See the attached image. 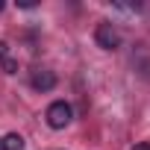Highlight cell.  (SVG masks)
<instances>
[{
  "label": "cell",
  "mask_w": 150,
  "mask_h": 150,
  "mask_svg": "<svg viewBox=\"0 0 150 150\" xmlns=\"http://www.w3.org/2000/svg\"><path fill=\"white\" fill-rule=\"evenodd\" d=\"M44 118H47V127H50V129H65V127L71 124V118H74V109H71V103L56 100V103L47 106Z\"/></svg>",
  "instance_id": "6da1fadb"
},
{
  "label": "cell",
  "mask_w": 150,
  "mask_h": 150,
  "mask_svg": "<svg viewBox=\"0 0 150 150\" xmlns=\"http://www.w3.org/2000/svg\"><path fill=\"white\" fill-rule=\"evenodd\" d=\"M94 41H97V47H103V50H118V47H121V33H118L112 24H97Z\"/></svg>",
  "instance_id": "7a4b0ae2"
},
{
  "label": "cell",
  "mask_w": 150,
  "mask_h": 150,
  "mask_svg": "<svg viewBox=\"0 0 150 150\" xmlns=\"http://www.w3.org/2000/svg\"><path fill=\"white\" fill-rule=\"evenodd\" d=\"M33 88L35 91H53L56 88V74L53 71H47V68H38V71H33Z\"/></svg>",
  "instance_id": "3957f363"
},
{
  "label": "cell",
  "mask_w": 150,
  "mask_h": 150,
  "mask_svg": "<svg viewBox=\"0 0 150 150\" xmlns=\"http://www.w3.org/2000/svg\"><path fill=\"white\" fill-rule=\"evenodd\" d=\"M0 141H3V150H24V135H18V132H9Z\"/></svg>",
  "instance_id": "277c9868"
},
{
  "label": "cell",
  "mask_w": 150,
  "mask_h": 150,
  "mask_svg": "<svg viewBox=\"0 0 150 150\" xmlns=\"http://www.w3.org/2000/svg\"><path fill=\"white\" fill-rule=\"evenodd\" d=\"M0 68H3V74H18V62H15V59H9V56L0 62Z\"/></svg>",
  "instance_id": "5b68a950"
},
{
  "label": "cell",
  "mask_w": 150,
  "mask_h": 150,
  "mask_svg": "<svg viewBox=\"0 0 150 150\" xmlns=\"http://www.w3.org/2000/svg\"><path fill=\"white\" fill-rule=\"evenodd\" d=\"M6 56H9V44H6V41H0V62H3Z\"/></svg>",
  "instance_id": "8992f818"
},
{
  "label": "cell",
  "mask_w": 150,
  "mask_h": 150,
  "mask_svg": "<svg viewBox=\"0 0 150 150\" xmlns=\"http://www.w3.org/2000/svg\"><path fill=\"white\" fill-rule=\"evenodd\" d=\"M18 6H21V9H35V3H33V0H21Z\"/></svg>",
  "instance_id": "52a82bcc"
},
{
  "label": "cell",
  "mask_w": 150,
  "mask_h": 150,
  "mask_svg": "<svg viewBox=\"0 0 150 150\" xmlns=\"http://www.w3.org/2000/svg\"><path fill=\"white\" fill-rule=\"evenodd\" d=\"M132 150H150V141H141V144H135Z\"/></svg>",
  "instance_id": "ba28073f"
},
{
  "label": "cell",
  "mask_w": 150,
  "mask_h": 150,
  "mask_svg": "<svg viewBox=\"0 0 150 150\" xmlns=\"http://www.w3.org/2000/svg\"><path fill=\"white\" fill-rule=\"evenodd\" d=\"M3 6H6V3H3V0H0V12H3Z\"/></svg>",
  "instance_id": "9c48e42d"
},
{
  "label": "cell",
  "mask_w": 150,
  "mask_h": 150,
  "mask_svg": "<svg viewBox=\"0 0 150 150\" xmlns=\"http://www.w3.org/2000/svg\"><path fill=\"white\" fill-rule=\"evenodd\" d=\"M0 150H3V141H0Z\"/></svg>",
  "instance_id": "30bf717a"
}]
</instances>
